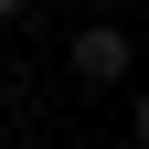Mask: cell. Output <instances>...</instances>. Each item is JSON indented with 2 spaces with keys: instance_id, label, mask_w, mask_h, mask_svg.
Masks as SVG:
<instances>
[{
  "instance_id": "1",
  "label": "cell",
  "mask_w": 149,
  "mask_h": 149,
  "mask_svg": "<svg viewBox=\"0 0 149 149\" xmlns=\"http://www.w3.org/2000/svg\"><path fill=\"white\" fill-rule=\"evenodd\" d=\"M64 64H74V85H128V32L117 22H85Z\"/></svg>"
},
{
  "instance_id": "2",
  "label": "cell",
  "mask_w": 149,
  "mask_h": 149,
  "mask_svg": "<svg viewBox=\"0 0 149 149\" xmlns=\"http://www.w3.org/2000/svg\"><path fill=\"white\" fill-rule=\"evenodd\" d=\"M22 11H32V0H0V22H22Z\"/></svg>"
},
{
  "instance_id": "3",
  "label": "cell",
  "mask_w": 149,
  "mask_h": 149,
  "mask_svg": "<svg viewBox=\"0 0 149 149\" xmlns=\"http://www.w3.org/2000/svg\"><path fill=\"white\" fill-rule=\"evenodd\" d=\"M139 149H149V96H139Z\"/></svg>"
},
{
  "instance_id": "4",
  "label": "cell",
  "mask_w": 149,
  "mask_h": 149,
  "mask_svg": "<svg viewBox=\"0 0 149 149\" xmlns=\"http://www.w3.org/2000/svg\"><path fill=\"white\" fill-rule=\"evenodd\" d=\"M107 11H117V0H107Z\"/></svg>"
}]
</instances>
